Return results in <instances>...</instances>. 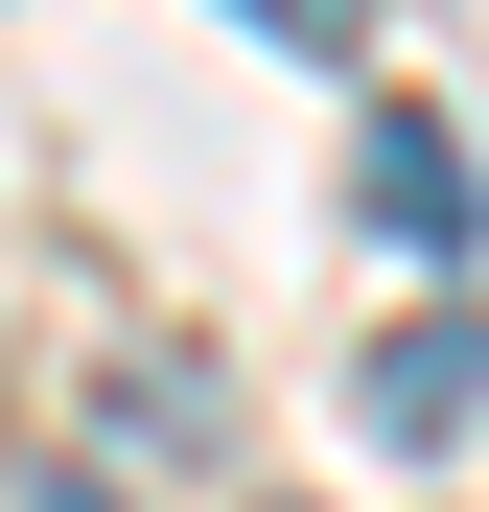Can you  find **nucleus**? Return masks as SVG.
Wrapping results in <instances>:
<instances>
[{
  "label": "nucleus",
  "mask_w": 489,
  "mask_h": 512,
  "mask_svg": "<svg viewBox=\"0 0 489 512\" xmlns=\"http://www.w3.org/2000/svg\"><path fill=\"white\" fill-rule=\"evenodd\" d=\"M233 24H257V47H303V70H350V47H373V0H233Z\"/></svg>",
  "instance_id": "nucleus-3"
},
{
  "label": "nucleus",
  "mask_w": 489,
  "mask_h": 512,
  "mask_svg": "<svg viewBox=\"0 0 489 512\" xmlns=\"http://www.w3.org/2000/svg\"><path fill=\"white\" fill-rule=\"evenodd\" d=\"M350 210L420 256V280H466V117H420V94H396V117H373V163H350Z\"/></svg>",
  "instance_id": "nucleus-1"
},
{
  "label": "nucleus",
  "mask_w": 489,
  "mask_h": 512,
  "mask_svg": "<svg viewBox=\"0 0 489 512\" xmlns=\"http://www.w3.org/2000/svg\"><path fill=\"white\" fill-rule=\"evenodd\" d=\"M373 443H466V303H420L373 350Z\"/></svg>",
  "instance_id": "nucleus-2"
},
{
  "label": "nucleus",
  "mask_w": 489,
  "mask_h": 512,
  "mask_svg": "<svg viewBox=\"0 0 489 512\" xmlns=\"http://www.w3.org/2000/svg\"><path fill=\"white\" fill-rule=\"evenodd\" d=\"M24 512H117V489H94V466H70V489H24Z\"/></svg>",
  "instance_id": "nucleus-4"
}]
</instances>
